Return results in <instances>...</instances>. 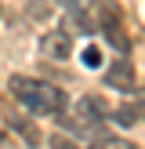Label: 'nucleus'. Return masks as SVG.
I'll return each instance as SVG.
<instances>
[{
    "mask_svg": "<svg viewBox=\"0 0 145 149\" xmlns=\"http://www.w3.org/2000/svg\"><path fill=\"white\" fill-rule=\"evenodd\" d=\"M7 91L14 95V102L29 109L33 116H65V91L47 80H33V77H11Z\"/></svg>",
    "mask_w": 145,
    "mask_h": 149,
    "instance_id": "nucleus-1",
    "label": "nucleus"
},
{
    "mask_svg": "<svg viewBox=\"0 0 145 149\" xmlns=\"http://www.w3.org/2000/svg\"><path fill=\"white\" fill-rule=\"evenodd\" d=\"M69 22L72 33H94L109 22H120V11L109 0H69Z\"/></svg>",
    "mask_w": 145,
    "mask_h": 149,
    "instance_id": "nucleus-2",
    "label": "nucleus"
},
{
    "mask_svg": "<svg viewBox=\"0 0 145 149\" xmlns=\"http://www.w3.org/2000/svg\"><path fill=\"white\" fill-rule=\"evenodd\" d=\"M40 55L51 58V62L72 58V33L69 29H47V33L40 36Z\"/></svg>",
    "mask_w": 145,
    "mask_h": 149,
    "instance_id": "nucleus-3",
    "label": "nucleus"
},
{
    "mask_svg": "<svg viewBox=\"0 0 145 149\" xmlns=\"http://www.w3.org/2000/svg\"><path fill=\"white\" fill-rule=\"evenodd\" d=\"M105 84L113 87V91H130V87H134V69H130V62H113L105 69Z\"/></svg>",
    "mask_w": 145,
    "mask_h": 149,
    "instance_id": "nucleus-4",
    "label": "nucleus"
},
{
    "mask_svg": "<svg viewBox=\"0 0 145 149\" xmlns=\"http://www.w3.org/2000/svg\"><path fill=\"white\" fill-rule=\"evenodd\" d=\"M7 124H11V127L18 131V135L26 138L29 146H36V142H40V131H36V124H33V120H26L22 113H7Z\"/></svg>",
    "mask_w": 145,
    "mask_h": 149,
    "instance_id": "nucleus-5",
    "label": "nucleus"
},
{
    "mask_svg": "<svg viewBox=\"0 0 145 149\" xmlns=\"http://www.w3.org/2000/svg\"><path fill=\"white\" fill-rule=\"evenodd\" d=\"M109 116H113L116 124H123V127H130V124H138V106H116V109H109Z\"/></svg>",
    "mask_w": 145,
    "mask_h": 149,
    "instance_id": "nucleus-6",
    "label": "nucleus"
},
{
    "mask_svg": "<svg viewBox=\"0 0 145 149\" xmlns=\"http://www.w3.org/2000/svg\"><path fill=\"white\" fill-rule=\"evenodd\" d=\"M91 149H134V146H130L127 138H116V135H109V131H105L98 142H91Z\"/></svg>",
    "mask_w": 145,
    "mask_h": 149,
    "instance_id": "nucleus-7",
    "label": "nucleus"
},
{
    "mask_svg": "<svg viewBox=\"0 0 145 149\" xmlns=\"http://www.w3.org/2000/svg\"><path fill=\"white\" fill-rule=\"evenodd\" d=\"M80 58H84L87 69H98V65H102V51H98V47H84V55H80Z\"/></svg>",
    "mask_w": 145,
    "mask_h": 149,
    "instance_id": "nucleus-8",
    "label": "nucleus"
},
{
    "mask_svg": "<svg viewBox=\"0 0 145 149\" xmlns=\"http://www.w3.org/2000/svg\"><path fill=\"white\" fill-rule=\"evenodd\" d=\"M47 146H51V149H80L76 142H69L65 135H51V138H47Z\"/></svg>",
    "mask_w": 145,
    "mask_h": 149,
    "instance_id": "nucleus-9",
    "label": "nucleus"
}]
</instances>
